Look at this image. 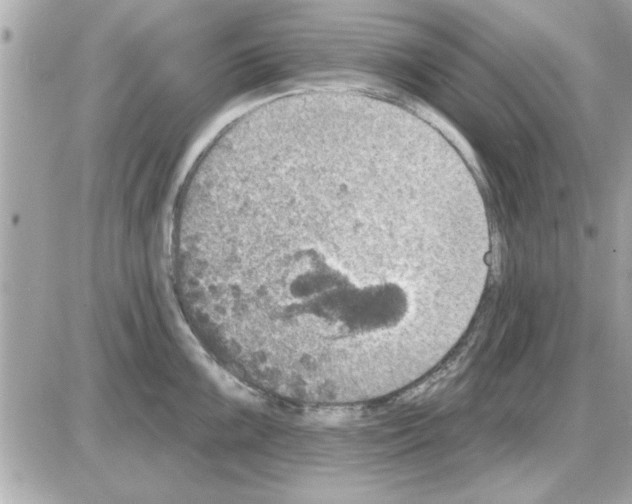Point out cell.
<instances>
[{
  "label": "cell",
  "mask_w": 632,
  "mask_h": 504,
  "mask_svg": "<svg viewBox=\"0 0 632 504\" xmlns=\"http://www.w3.org/2000/svg\"><path fill=\"white\" fill-rule=\"evenodd\" d=\"M377 203L351 192L283 198L249 231L246 293L265 328L341 347L398 322L430 281L377 260Z\"/></svg>",
  "instance_id": "obj_1"
}]
</instances>
